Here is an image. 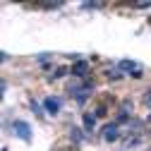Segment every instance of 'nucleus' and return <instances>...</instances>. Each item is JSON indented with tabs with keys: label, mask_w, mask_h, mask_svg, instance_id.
Returning <instances> with one entry per match:
<instances>
[{
	"label": "nucleus",
	"mask_w": 151,
	"mask_h": 151,
	"mask_svg": "<svg viewBox=\"0 0 151 151\" xmlns=\"http://www.w3.org/2000/svg\"><path fill=\"white\" fill-rule=\"evenodd\" d=\"M14 134L19 139H24V142H31V129H29V125L24 120H17L14 122Z\"/></svg>",
	"instance_id": "nucleus-1"
},
{
	"label": "nucleus",
	"mask_w": 151,
	"mask_h": 151,
	"mask_svg": "<svg viewBox=\"0 0 151 151\" xmlns=\"http://www.w3.org/2000/svg\"><path fill=\"white\" fill-rule=\"evenodd\" d=\"M118 137H120V129H118V125H115V122H110V125H106V127H103V142H108V144H110V142H115Z\"/></svg>",
	"instance_id": "nucleus-2"
},
{
	"label": "nucleus",
	"mask_w": 151,
	"mask_h": 151,
	"mask_svg": "<svg viewBox=\"0 0 151 151\" xmlns=\"http://www.w3.org/2000/svg\"><path fill=\"white\" fill-rule=\"evenodd\" d=\"M120 70H127V74H132V77H142V67H139V63L120 60Z\"/></svg>",
	"instance_id": "nucleus-3"
},
{
	"label": "nucleus",
	"mask_w": 151,
	"mask_h": 151,
	"mask_svg": "<svg viewBox=\"0 0 151 151\" xmlns=\"http://www.w3.org/2000/svg\"><path fill=\"white\" fill-rule=\"evenodd\" d=\"M43 108L48 115H58V110H60V99H55V96H48L43 101Z\"/></svg>",
	"instance_id": "nucleus-4"
},
{
	"label": "nucleus",
	"mask_w": 151,
	"mask_h": 151,
	"mask_svg": "<svg viewBox=\"0 0 151 151\" xmlns=\"http://www.w3.org/2000/svg\"><path fill=\"white\" fill-rule=\"evenodd\" d=\"M86 70H89V65H86L84 60H79L77 65H74V74H77V77H84V74H86Z\"/></svg>",
	"instance_id": "nucleus-5"
},
{
	"label": "nucleus",
	"mask_w": 151,
	"mask_h": 151,
	"mask_svg": "<svg viewBox=\"0 0 151 151\" xmlns=\"http://www.w3.org/2000/svg\"><path fill=\"white\" fill-rule=\"evenodd\" d=\"M84 127L91 132L93 127H96V118H93V115H89V113H86V115H84Z\"/></svg>",
	"instance_id": "nucleus-6"
},
{
	"label": "nucleus",
	"mask_w": 151,
	"mask_h": 151,
	"mask_svg": "<svg viewBox=\"0 0 151 151\" xmlns=\"http://www.w3.org/2000/svg\"><path fill=\"white\" fill-rule=\"evenodd\" d=\"M3 96H5V82H0V101H3Z\"/></svg>",
	"instance_id": "nucleus-7"
},
{
	"label": "nucleus",
	"mask_w": 151,
	"mask_h": 151,
	"mask_svg": "<svg viewBox=\"0 0 151 151\" xmlns=\"http://www.w3.org/2000/svg\"><path fill=\"white\" fill-rule=\"evenodd\" d=\"M144 101H146V106H151V89L146 91V96H144Z\"/></svg>",
	"instance_id": "nucleus-8"
},
{
	"label": "nucleus",
	"mask_w": 151,
	"mask_h": 151,
	"mask_svg": "<svg viewBox=\"0 0 151 151\" xmlns=\"http://www.w3.org/2000/svg\"><path fill=\"white\" fill-rule=\"evenodd\" d=\"M3 60H5V53H0V63H3Z\"/></svg>",
	"instance_id": "nucleus-9"
}]
</instances>
